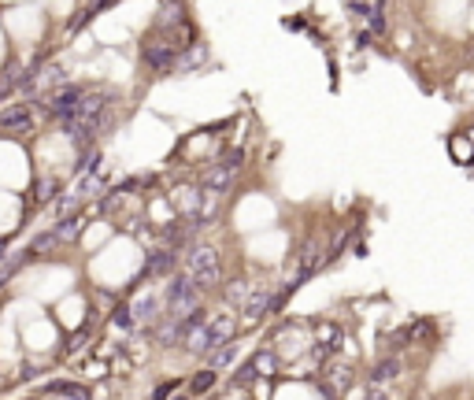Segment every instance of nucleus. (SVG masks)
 <instances>
[{
  "label": "nucleus",
  "instance_id": "nucleus-1",
  "mask_svg": "<svg viewBox=\"0 0 474 400\" xmlns=\"http://www.w3.org/2000/svg\"><path fill=\"white\" fill-rule=\"evenodd\" d=\"M182 275L189 278L197 289H215L222 282V256L215 252L211 245H193L189 256H186V267Z\"/></svg>",
  "mask_w": 474,
  "mask_h": 400
},
{
  "label": "nucleus",
  "instance_id": "nucleus-2",
  "mask_svg": "<svg viewBox=\"0 0 474 400\" xmlns=\"http://www.w3.org/2000/svg\"><path fill=\"white\" fill-rule=\"evenodd\" d=\"M396 374H401V356H382V360L371 367L367 382H371V389H385Z\"/></svg>",
  "mask_w": 474,
  "mask_h": 400
},
{
  "label": "nucleus",
  "instance_id": "nucleus-3",
  "mask_svg": "<svg viewBox=\"0 0 474 400\" xmlns=\"http://www.w3.org/2000/svg\"><path fill=\"white\" fill-rule=\"evenodd\" d=\"M0 126H4V130H15V134H30V130H34V119H30L26 107H15V112H4V115H0Z\"/></svg>",
  "mask_w": 474,
  "mask_h": 400
},
{
  "label": "nucleus",
  "instance_id": "nucleus-4",
  "mask_svg": "<svg viewBox=\"0 0 474 400\" xmlns=\"http://www.w3.org/2000/svg\"><path fill=\"white\" fill-rule=\"evenodd\" d=\"M367 400H393V393H389V389H371Z\"/></svg>",
  "mask_w": 474,
  "mask_h": 400
}]
</instances>
